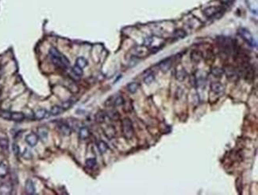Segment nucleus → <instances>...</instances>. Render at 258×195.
I'll return each instance as SVG.
<instances>
[{
  "label": "nucleus",
  "mask_w": 258,
  "mask_h": 195,
  "mask_svg": "<svg viewBox=\"0 0 258 195\" xmlns=\"http://www.w3.org/2000/svg\"><path fill=\"white\" fill-rule=\"evenodd\" d=\"M159 67L163 72H167L168 70H169L172 67V61L169 58H168L166 60L161 61L159 65Z\"/></svg>",
  "instance_id": "4468645a"
},
{
  "label": "nucleus",
  "mask_w": 258,
  "mask_h": 195,
  "mask_svg": "<svg viewBox=\"0 0 258 195\" xmlns=\"http://www.w3.org/2000/svg\"><path fill=\"white\" fill-rule=\"evenodd\" d=\"M73 103H74V102H73V101H71V100H69V101H64V102H63V104H61V107H62V108H63L64 110L69 109L70 107L73 106Z\"/></svg>",
  "instance_id": "2f4dec72"
},
{
  "label": "nucleus",
  "mask_w": 258,
  "mask_h": 195,
  "mask_svg": "<svg viewBox=\"0 0 258 195\" xmlns=\"http://www.w3.org/2000/svg\"><path fill=\"white\" fill-rule=\"evenodd\" d=\"M125 104V101L122 96H118L116 97H114L110 102V105H113L114 107H119Z\"/></svg>",
  "instance_id": "dca6fc26"
},
{
  "label": "nucleus",
  "mask_w": 258,
  "mask_h": 195,
  "mask_svg": "<svg viewBox=\"0 0 258 195\" xmlns=\"http://www.w3.org/2000/svg\"><path fill=\"white\" fill-rule=\"evenodd\" d=\"M22 156L25 158V159H30L32 158L31 151H29L28 149H25V151H24V153L22 154Z\"/></svg>",
  "instance_id": "c9c22d12"
},
{
  "label": "nucleus",
  "mask_w": 258,
  "mask_h": 195,
  "mask_svg": "<svg viewBox=\"0 0 258 195\" xmlns=\"http://www.w3.org/2000/svg\"><path fill=\"white\" fill-rule=\"evenodd\" d=\"M73 72L74 73V75L76 76H79L80 77L81 76L83 75V69H81L80 67H79L78 65H75L73 67Z\"/></svg>",
  "instance_id": "c85d7f7f"
},
{
  "label": "nucleus",
  "mask_w": 258,
  "mask_h": 195,
  "mask_svg": "<svg viewBox=\"0 0 258 195\" xmlns=\"http://www.w3.org/2000/svg\"><path fill=\"white\" fill-rule=\"evenodd\" d=\"M122 131L124 137L126 139H131L134 134V130H133V123L130 119L129 118H125L122 121Z\"/></svg>",
  "instance_id": "f257e3e1"
},
{
  "label": "nucleus",
  "mask_w": 258,
  "mask_h": 195,
  "mask_svg": "<svg viewBox=\"0 0 258 195\" xmlns=\"http://www.w3.org/2000/svg\"><path fill=\"white\" fill-rule=\"evenodd\" d=\"M107 115L103 111H100V112H99L97 114H96V116H95V120L97 121L98 123H104L105 122V120L107 119Z\"/></svg>",
  "instance_id": "aec40b11"
},
{
  "label": "nucleus",
  "mask_w": 258,
  "mask_h": 195,
  "mask_svg": "<svg viewBox=\"0 0 258 195\" xmlns=\"http://www.w3.org/2000/svg\"><path fill=\"white\" fill-rule=\"evenodd\" d=\"M0 116L5 119V120H10V117H11V112H8V111H3L0 112Z\"/></svg>",
  "instance_id": "473e14b6"
},
{
  "label": "nucleus",
  "mask_w": 258,
  "mask_h": 195,
  "mask_svg": "<svg viewBox=\"0 0 258 195\" xmlns=\"http://www.w3.org/2000/svg\"><path fill=\"white\" fill-rule=\"evenodd\" d=\"M211 74L214 76L215 77H221L224 74V70L218 67H215L211 70Z\"/></svg>",
  "instance_id": "b1692460"
},
{
  "label": "nucleus",
  "mask_w": 258,
  "mask_h": 195,
  "mask_svg": "<svg viewBox=\"0 0 258 195\" xmlns=\"http://www.w3.org/2000/svg\"><path fill=\"white\" fill-rule=\"evenodd\" d=\"M38 135H39V137H40L42 140L45 141V140L47 139L48 132L44 129V128H39V129L38 130Z\"/></svg>",
  "instance_id": "cd10ccee"
},
{
  "label": "nucleus",
  "mask_w": 258,
  "mask_h": 195,
  "mask_svg": "<svg viewBox=\"0 0 258 195\" xmlns=\"http://www.w3.org/2000/svg\"><path fill=\"white\" fill-rule=\"evenodd\" d=\"M211 90L214 94L222 95L225 90V86L220 82H213L211 85Z\"/></svg>",
  "instance_id": "39448f33"
},
{
  "label": "nucleus",
  "mask_w": 258,
  "mask_h": 195,
  "mask_svg": "<svg viewBox=\"0 0 258 195\" xmlns=\"http://www.w3.org/2000/svg\"><path fill=\"white\" fill-rule=\"evenodd\" d=\"M9 169L5 162L0 163V178H5L8 174Z\"/></svg>",
  "instance_id": "f3484780"
},
{
  "label": "nucleus",
  "mask_w": 258,
  "mask_h": 195,
  "mask_svg": "<svg viewBox=\"0 0 258 195\" xmlns=\"http://www.w3.org/2000/svg\"><path fill=\"white\" fill-rule=\"evenodd\" d=\"M227 74L228 76V78H235L237 76V73L236 70L233 69V67H229L227 70Z\"/></svg>",
  "instance_id": "bb28decb"
},
{
  "label": "nucleus",
  "mask_w": 258,
  "mask_h": 195,
  "mask_svg": "<svg viewBox=\"0 0 258 195\" xmlns=\"http://www.w3.org/2000/svg\"><path fill=\"white\" fill-rule=\"evenodd\" d=\"M1 92H1V90H0V96H1Z\"/></svg>",
  "instance_id": "58836bf2"
},
{
  "label": "nucleus",
  "mask_w": 258,
  "mask_h": 195,
  "mask_svg": "<svg viewBox=\"0 0 258 195\" xmlns=\"http://www.w3.org/2000/svg\"><path fill=\"white\" fill-rule=\"evenodd\" d=\"M222 3H229L231 0H219Z\"/></svg>",
  "instance_id": "4c0bfd02"
},
{
  "label": "nucleus",
  "mask_w": 258,
  "mask_h": 195,
  "mask_svg": "<svg viewBox=\"0 0 258 195\" xmlns=\"http://www.w3.org/2000/svg\"><path fill=\"white\" fill-rule=\"evenodd\" d=\"M13 186L10 183H4L0 184V194L9 195L12 193Z\"/></svg>",
  "instance_id": "0eeeda50"
},
{
  "label": "nucleus",
  "mask_w": 258,
  "mask_h": 195,
  "mask_svg": "<svg viewBox=\"0 0 258 195\" xmlns=\"http://www.w3.org/2000/svg\"><path fill=\"white\" fill-rule=\"evenodd\" d=\"M9 147V141L8 139L3 137H0V148L3 150H7Z\"/></svg>",
  "instance_id": "a878e982"
},
{
  "label": "nucleus",
  "mask_w": 258,
  "mask_h": 195,
  "mask_svg": "<svg viewBox=\"0 0 258 195\" xmlns=\"http://www.w3.org/2000/svg\"><path fill=\"white\" fill-rule=\"evenodd\" d=\"M46 114H47V111L44 108H40L38 109L36 112L34 113V117L36 120H41L42 119H44V117L46 116Z\"/></svg>",
  "instance_id": "6ab92c4d"
},
{
  "label": "nucleus",
  "mask_w": 258,
  "mask_h": 195,
  "mask_svg": "<svg viewBox=\"0 0 258 195\" xmlns=\"http://www.w3.org/2000/svg\"><path fill=\"white\" fill-rule=\"evenodd\" d=\"M149 50L146 45H137L133 49L132 53L135 57H143L149 54Z\"/></svg>",
  "instance_id": "7ed1b4c3"
},
{
  "label": "nucleus",
  "mask_w": 258,
  "mask_h": 195,
  "mask_svg": "<svg viewBox=\"0 0 258 195\" xmlns=\"http://www.w3.org/2000/svg\"><path fill=\"white\" fill-rule=\"evenodd\" d=\"M138 88H139V85L138 83H136V82H131V83H129V85H127V90L130 92V93H135L137 92V91L138 90Z\"/></svg>",
  "instance_id": "412c9836"
},
{
  "label": "nucleus",
  "mask_w": 258,
  "mask_h": 195,
  "mask_svg": "<svg viewBox=\"0 0 258 195\" xmlns=\"http://www.w3.org/2000/svg\"><path fill=\"white\" fill-rule=\"evenodd\" d=\"M60 61H61V62L63 64V65L64 68H68V67H69L70 66V62L68 59L65 56H64V55H60Z\"/></svg>",
  "instance_id": "72a5a7b5"
},
{
  "label": "nucleus",
  "mask_w": 258,
  "mask_h": 195,
  "mask_svg": "<svg viewBox=\"0 0 258 195\" xmlns=\"http://www.w3.org/2000/svg\"><path fill=\"white\" fill-rule=\"evenodd\" d=\"M58 127L60 133L64 136H68L72 134V127L67 123H60Z\"/></svg>",
  "instance_id": "6e6552de"
},
{
  "label": "nucleus",
  "mask_w": 258,
  "mask_h": 195,
  "mask_svg": "<svg viewBox=\"0 0 258 195\" xmlns=\"http://www.w3.org/2000/svg\"><path fill=\"white\" fill-rule=\"evenodd\" d=\"M25 142L26 143L31 147H34L36 145L38 144V135H36L34 133H30L29 135H26L25 137Z\"/></svg>",
  "instance_id": "423d86ee"
},
{
  "label": "nucleus",
  "mask_w": 258,
  "mask_h": 195,
  "mask_svg": "<svg viewBox=\"0 0 258 195\" xmlns=\"http://www.w3.org/2000/svg\"><path fill=\"white\" fill-rule=\"evenodd\" d=\"M173 36H174V38H183L186 36V33L183 30H177L174 32Z\"/></svg>",
  "instance_id": "c756f323"
},
{
  "label": "nucleus",
  "mask_w": 258,
  "mask_h": 195,
  "mask_svg": "<svg viewBox=\"0 0 258 195\" xmlns=\"http://www.w3.org/2000/svg\"><path fill=\"white\" fill-rule=\"evenodd\" d=\"M155 79V76L153 73H149L148 75L145 76V78H144V82H145V84H147V85H150L151 83H153V81H154Z\"/></svg>",
  "instance_id": "7c9ffc66"
},
{
  "label": "nucleus",
  "mask_w": 258,
  "mask_h": 195,
  "mask_svg": "<svg viewBox=\"0 0 258 195\" xmlns=\"http://www.w3.org/2000/svg\"><path fill=\"white\" fill-rule=\"evenodd\" d=\"M79 136L80 139L82 140H86L91 136V132L88 127H82L79 132Z\"/></svg>",
  "instance_id": "9b49d317"
},
{
  "label": "nucleus",
  "mask_w": 258,
  "mask_h": 195,
  "mask_svg": "<svg viewBox=\"0 0 258 195\" xmlns=\"http://www.w3.org/2000/svg\"><path fill=\"white\" fill-rule=\"evenodd\" d=\"M13 151H14L15 155H18L19 153H20V148H19L18 145L16 144V143L13 144Z\"/></svg>",
  "instance_id": "e433bc0d"
},
{
  "label": "nucleus",
  "mask_w": 258,
  "mask_h": 195,
  "mask_svg": "<svg viewBox=\"0 0 258 195\" xmlns=\"http://www.w3.org/2000/svg\"><path fill=\"white\" fill-rule=\"evenodd\" d=\"M239 34L241 35V37L245 40V41L249 43L250 45L252 46H257V44H256V41L254 40V38L253 37V35L251 34V33L246 28H241L239 30Z\"/></svg>",
  "instance_id": "f03ea898"
},
{
  "label": "nucleus",
  "mask_w": 258,
  "mask_h": 195,
  "mask_svg": "<svg viewBox=\"0 0 258 195\" xmlns=\"http://www.w3.org/2000/svg\"><path fill=\"white\" fill-rule=\"evenodd\" d=\"M64 111V109L62 108L61 106H59V105H55V106H53L50 110V114L52 116H58L59 114H60Z\"/></svg>",
  "instance_id": "4be33fe9"
},
{
  "label": "nucleus",
  "mask_w": 258,
  "mask_h": 195,
  "mask_svg": "<svg viewBox=\"0 0 258 195\" xmlns=\"http://www.w3.org/2000/svg\"><path fill=\"white\" fill-rule=\"evenodd\" d=\"M104 134L107 136L108 138H112L115 136V134H116V131H115V128L114 127L112 126V125H108V126L103 130Z\"/></svg>",
  "instance_id": "f8f14e48"
},
{
  "label": "nucleus",
  "mask_w": 258,
  "mask_h": 195,
  "mask_svg": "<svg viewBox=\"0 0 258 195\" xmlns=\"http://www.w3.org/2000/svg\"><path fill=\"white\" fill-rule=\"evenodd\" d=\"M25 192L28 194L33 195L34 194L35 192H36V189H35V186L34 182L30 179H28L26 182H25Z\"/></svg>",
  "instance_id": "1a4fd4ad"
},
{
  "label": "nucleus",
  "mask_w": 258,
  "mask_h": 195,
  "mask_svg": "<svg viewBox=\"0 0 258 195\" xmlns=\"http://www.w3.org/2000/svg\"><path fill=\"white\" fill-rule=\"evenodd\" d=\"M190 57H191V60H192V61L193 63L197 64L202 60V58H203V54H202V53L200 51L193 50L192 53H191Z\"/></svg>",
  "instance_id": "9d476101"
},
{
  "label": "nucleus",
  "mask_w": 258,
  "mask_h": 195,
  "mask_svg": "<svg viewBox=\"0 0 258 195\" xmlns=\"http://www.w3.org/2000/svg\"><path fill=\"white\" fill-rule=\"evenodd\" d=\"M107 116L111 120H116L119 118V114L117 112H110L109 113H107Z\"/></svg>",
  "instance_id": "f704fd0d"
},
{
  "label": "nucleus",
  "mask_w": 258,
  "mask_h": 195,
  "mask_svg": "<svg viewBox=\"0 0 258 195\" xmlns=\"http://www.w3.org/2000/svg\"><path fill=\"white\" fill-rule=\"evenodd\" d=\"M187 75H188L187 72H186V70L183 68L178 69L176 71V78L178 81H183L186 78Z\"/></svg>",
  "instance_id": "2eb2a0df"
},
{
  "label": "nucleus",
  "mask_w": 258,
  "mask_h": 195,
  "mask_svg": "<svg viewBox=\"0 0 258 195\" xmlns=\"http://www.w3.org/2000/svg\"><path fill=\"white\" fill-rule=\"evenodd\" d=\"M86 167L89 169H93L97 165V161L94 158H89L85 162Z\"/></svg>",
  "instance_id": "5701e85b"
},
{
  "label": "nucleus",
  "mask_w": 258,
  "mask_h": 195,
  "mask_svg": "<svg viewBox=\"0 0 258 195\" xmlns=\"http://www.w3.org/2000/svg\"><path fill=\"white\" fill-rule=\"evenodd\" d=\"M25 119V115L22 112H11V117H10V120L15 121V122H21Z\"/></svg>",
  "instance_id": "ddd939ff"
},
{
  "label": "nucleus",
  "mask_w": 258,
  "mask_h": 195,
  "mask_svg": "<svg viewBox=\"0 0 258 195\" xmlns=\"http://www.w3.org/2000/svg\"><path fill=\"white\" fill-rule=\"evenodd\" d=\"M97 147H98V150H99V151L100 152L101 154H105V153L108 151V149H109L108 145H107L105 142L103 141V140H100V141L98 142Z\"/></svg>",
  "instance_id": "a211bd4d"
},
{
  "label": "nucleus",
  "mask_w": 258,
  "mask_h": 195,
  "mask_svg": "<svg viewBox=\"0 0 258 195\" xmlns=\"http://www.w3.org/2000/svg\"><path fill=\"white\" fill-rule=\"evenodd\" d=\"M219 13H221L220 8H218V7H215V6H209V7L206 8L203 10L204 15L208 19L216 17V15L218 14Z\"/></svg>",
  "instance_id": "20e7f679"
},
{
  "label": "nucleus",
  "mask_w": 258,
  "mask_h": 195,
  "mask_svg": "<svg viewBox=\"0 0 258 195\" xmlns=\"http://www.w3.org/2000/svg\"><path fill=\"white\" fill-rule=\"evenodd\" d=\"M76 65L80 67L81 69L85 68L86 66L88 65V61L86 60L84 57H79L76 59Z\"/></svg>",
  "instance_id": "393cba45"
}]
</instances>
